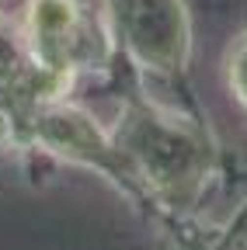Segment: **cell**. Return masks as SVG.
<instances>
[{"label":"cell","mask_w":247,"mask_h":250,"mask_svg":"<svg viewBox=\"0 0 247 250\" xmlns=\"http://www.w3.org/2000/svg\"><path fill=\"white\" fill-rule=\"evenodd\" d=\"M233 80H237V90L244 94V101H247V49L237 56V66H233Z\"/></svg>","instance_id":"1"}]
</instances>
